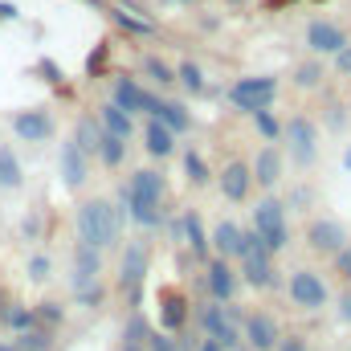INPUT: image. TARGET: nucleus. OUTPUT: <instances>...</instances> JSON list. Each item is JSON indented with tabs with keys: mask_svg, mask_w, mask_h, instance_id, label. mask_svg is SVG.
<instances>
[{
	"mask_svg": "<svg viewBox=\"0 0 351 351\" xmlns=\"http://www.w3.org/2000/svg\"><path fill=\"white\" fill-rule=\"evenodd\" d=\"M119 233H123V208H114L110 200H86L78 208V241L94 250H110Z\"/></svg>",
	"mask_w": 351,
	"mask_h": 351,
	"instance_id": "obj_1",
	"label": "nucleus"
},
{
	"mask_svg": "<svg viewBox=\"0 0 351 351\" xmlns=\"http://www.w3.org/2000/svg\"><path fill=\"white\" fill-rule=\"evenodd\" d=\"M147 265H152V254L143 241H131L123 250V262H119V290L127 294L131 306L143 302V282H147Z\"/></svg>",
	"mask_w": 351,
	"mask_h": 351,
	"instance_id": "obj_2",
	"label": "nucleus"
},
{
	"mask_svg": "<svg viewBox=\"0 0 351 351\" xmlns=\"http://www.w3.org/2000/svg\"><path fill=\"white\" fill-rule=\"evenodd\" d=\"M254 229H258V237L265 241V250H269V254L286 250V245H290V229H286V204H282V200H274V196L258 200V208H254Z\"/></svg>",
	"mask_w": 351,
	"mask_h": 351,
	"instance_id": "obj_3",
	"label": "nucleus"
},
{
	"mask_svg": "<svg viewBox=\"0 0 351 351\" xmlns=\"http://www.w3.org/2000/svg\"><path fill=\"white\" fill-rule=\"evenodd\" d=\"M282 131H286V139H290V160L302 164V168L315 164V156H319V127H315L306 114H294Z\"/></svg>",
	"mask_w": 351,
	"mask_h": 351,
	"instance_id": "obj_4",
	"label": "nucleus"
},
{
	"mask_svg": "<svg viewBox=\"0 0 351 351\" xmlns=\"http://www.w3.org/2000/svg\"><path fill=\"white\" fill-rule=\"evenodd\" d=\"M327 282L315 274V269H294L290 274V302L298 311H323L327 306Z\"/></svg>",
	"mask_w": 351,
	"mask_h": 351,
	"instance_id": "obj_5",
	"label": "nucleus"
},
{
	"mask_svg": "<svg viewBox=\"0 0 351 351\" xmlns=\"http://www.w3.org/2000/svg\"><path fill=\"white\" fill-rule=\"evenodd\" d=\"M274 94H278V82L274 78H241V82L229 86V102L254 114V110H269Z\"/></svg>",
	"mask_w": 351,
	"mask_h": 351,
	"instance_id": "obj_6",
	"label": "nucleus"
},
{
	"mask_svg": "<svg viewBox=\"0 0 351 351\" xmlns=\"http://www.w3.org/2000/svg\"><path fill=\"white\" fill-rule=\"evenodd\" d=\"M200 327H204V335H208V339H217L225 351H241V343H245V335L229 323V315H225V306H221V302L200 306Z\"/></svg>",
	"mask_w": 351,
	"mask_h": 351,
	"instance_id": "obj_7",
	"label": "nucleus"
},
{
	"mask_svg": "<svg viewBox=\"0 0 351 351\" xmlns=\"http://www.w3.org/2000/svg\"><path fill=\"white\" fill-rule=\"evenodd\" d=\"M306 245H311L315 254L335 258V254L348 245V229H343L339 221H331V217H319V221H311V229H306Z\"/></svg>",
	"mask_w": 351,
	"mask_h": 351,
	"instance_id": "obj_8",
	"label": "nucleus"
},
{
	"mask_svg": "<svg viewBox=\"0 0 351 351\" xmlns=\"http://www.w3.org/2000/svg\"><path fill=\"white\" fill-rule=\"evenodd\" d=\"M204 282H208L213 302H233V294H237V286H241V274L225 262V258H208V265H204Z\"/></svg>",
	"mask_w": 351,
	"mask_h": 351,
	"instance_id": "obj_9",
	"label": "nucleus"
},
{
	"mask_svg": "<svg viewBox=\"0 0 351 351\" xmlns=\"http://www.w3.org/2000/svg\"><path fill=\"white\" fill-rule=\"evenodd\" d=\"M98 274H102V250L78 241V245H74V294L98 286Z\"/></svg>",
	"mask_w": 351,
	"mask_h": 351,
	"instance_id": "obj_10",
	"label": "nucleus"
},
{
	"mask_svg": "<svg viewBox=\"0 0 351 351\" xmlns=\"http://www.w3.org/2000/svg\"><path fill=\"white\" fill-rule=\"evenodd\" d=\"M114 106H123L127 114H135V110H147V114H156L160 98H156V94H147V90L139 86L135 78H119V82H114Z\"/></svg>",
	"mask_w": 351,
	"mask_h": 351,
	"instance_id": "obj_11",
	"label": "nucleus"
},
{
	"mask_svg": "<svg viewBox=\"0 0 351 351\" xmlns=\"http://www.w3.org/2000/svg\"><path fill=\"white\" fill-rule=\"evenodd\" d=\"M241 335H245V343H250L254 351H274L278 339H282V335H278V323H274L265 311L245 315V331H241Z\"/></svg>",
	"mask_w": 351,
	"mask_h": 351,
	"instance_id": "obj_12",
	"label": "nucleus"
},
{
	"mask_svg": "<svg viewBox=\"0 0 351 351\" xmlns=\"http://www.w3.org/2000/svg\"><path fill=\"white\" fill-rule=\"evenodd\" d=\"M160 327L168 335H180L188 327V298L180 290H164L160 294Z\"/></svg>",
	"mask_w": 351,
	"mask_h": 351,
	"instance_id": "obj_13",
	"label": "nucleus"
},
{
	"mask_svg": "<svg viewBox=\"0 0 351 351\" xmlns=\"http://www.w3.org/2000/svg\"><path fill=\"white\" fill-rule=\"evenodd\" d=\"M12 131H16L25 143H45V139L53 135V119H49L45 110H21V114L12 119Z\"/></svg>",
	"mask_w": 351,
	"mask_h": 351,
	"instance_id": "obj_14",
	"label": "nucleus"
},
{
	"mask_svg": "<svg viewBox=\"0 0 351 351\" xmlns=\"http://www.w3.org/2000/svg\"><path fill=\"white\" fill-rule=\"evenodd\" d=\"M90 176V156L70 139V143H62V180H66V188H82Z\"/></svg>",
	"mask_w": 351,
	"mask_h": 351,
	"instance_id": "obj_15",
	"label": "nucleus"
},
{
	"mask_svg": "<svg viewBox=\"0 0 351 351\" xmlns=\"http://www.w3.org/2000/svg\"><path fill=\"white\" fill-rule=\"evenodd\" d=\"M306 45H311L315 53H339V49L348 45V37H343V29L331 25V21H311V29H306Z\"/></svg>",
	"mask_w": 351,
	"mask_h": 351,
	"instance_id": "obj_16",
	"label": "nucleus"
},
{
	"mask_svg": "<svg viewBox=\"0 0 351 351\" xmlns=\"http://www.w3.org/2000/svg\"><path fill=\"white\" fill-rule=\"evenodd\" d=\"M250 184H254L250 164H241V160H229V164H225V172H221V192H225V200H245V196H250Z\"/></svg>",
	"mask_w": 351,
	"mask_h": 351,
	"instance_id": "obj_17",
	"label": "nucleus"
},
{
	"mask_svg": "<svg viewBox=\"0 0 351 351\" xmlns=\"http://www.w3.org/2000/svg\"><path fill=\"white\" fill-rule=\"evenodd\" d=\"M237 274H241V282L254 286V290H269V286H278V269H274L269 258H245Z\"/></svg>",
	"mask_w": 351,
	"mask_h": 351,
	"instance_id": "obj_18",
	"label": "nucleus"
},
{
	"mask_svg": "<svg viewBox=\"0 0 351 351\" xmlns=\"http://www.w3.org/2000/svg\"><path fill=\"white\" fill-rule=\"evenodd\" d=\"M254 180L262 184V188H274L278 180H282V152L274 147V143H265L262 152H258V160H254Z\"/></svg>",
	"mask_w": 351,
	"mask_h": 351,
	"instance_id": "obj_19",
	"label": "nucleus"
},
{
	"mask_svg": "<svg viewBox=\"0 0 351 351\" xmlns=\"http://www.w3.org/2000/svg\"><path fill=\"white\" fill-rule=\"evenodd\" d=\"M123 208H127V217H131L135 225H143V229H156V225L164 221V208H160V204L139 200V196H135V192H127V188H123Z\"/></svg>",
	"mask_w": 351,
	"mask_h": 351,
	"instance_id": "obj_20",
	"label": "nucleus"
},
{
	"mask_svg": "<svg viewBox=\"0 0 351 351\" xmlns=\"http://www.w3.org/2000/svg\"><path fill=\"white\" fill-rule=\"evenodd\" d=\"M208 245L217 250V258H225V262H233V258H237V250H241V229H237L233 221H221V225L213 229V237H208Z\"/></svg>",
	"mask_w": 351,
	"mask_h": 351,
	"instance_id": "obj_21",
	"label": "nucleus"
},
{
	"mask_svg": "<svg viewBox=\"0 0 351 351\" xmlns=\"http://www.w3.org/2000/svg\"><path fill=\"white\" fill-rule=\"evenodd\" d=\"M180 225H184V245L192 250V258H208V233H204V221L196 217V213H184L180 217Z\"/></svg>",
	"mask_w": 351,
	"mask_h": 351,
	"instance_id": "obj_22",
	"label": "nucleus"
},
{
	"mask_svg": "<svg viewBox=\"0 0 351 351\" xmlns=\"http://www.w3.org/2000/svg\"><path fill=\"white\" fill-rule=\"evenodd\" d=\"M127 192H135L139 200H152V204H160V200H164V176H160V172H152V168H143V172H135V176H131Z\"/></svg>",
	"mask_w": 351,
	"mask_h": 351,
	"instance_id": "obj_23",
	"label": "nucleus"
},
{
	"mask_svg": "<svg viewBox=\"0 0 351 351\" xmlns=\"http://www.w3.org/2000/svg\"><path fill=\"white\" fill-rule=\"evenodd\" d=\"M143 139H147L143 147H147L152 156H160V160H164V156H172V152H176V135L168 131V127H164V123H160V119H152V123H147Z\"/></svg>",
	"mask_w": 351,
	"mask_h": 351,
	"instance_id": "obj_24",
	"label": "nucleus"
},
{
	"mask_svg": "<svg viewBox=\"0 0 351 351\" xmlns=\"http://www.w3.org/2000/svg\"><path fill=\"white\" fill-rule=\"evenodd\" d=\"M98 123H102V131H110V135H119V139H131V131H135L131 114H127L123 106H114V102H106V106H102Z\"/></svg>",
	"mask_w": 351,
	"mask_h": 351,
	"instance_id": "obj_25",
	"label": "nucleus"
},
{
	"mask_svg": "<svg viewBox=\"0 0 351 351\" xmlns=\"http://www.w3.org/2000/svg\"><path fill=\"white\" fill-rule=\"evenodd\" d=\"M152 119H160V123H164V127H168L172 135H180V131H188V127H192V114H188V110H184L180 102H160Z\"/></svg>",
	"mask_w": 351,
	"mask_h": 351,
	"instance_id": "obj_26",
	"label": "nucleus"
},
{
	"mask_svg": "<svg viewBox=\"0 0 351 351\" xmlns=\"http://www.w3.org/2000/svg\"><path fill=\"white\" fill-rule=\"evenodd\" d=\"M123 156H127V139H119V135L102 131V139H98V160H102L106 168H119V164H123Z\"/></svg>",
	"mask_w": 351,
	"mask_h": 351,
	"instance_id": "obj_27",
	"label": "nucleus"
},
{
	"mask_svg": "<svg viewBox=\"0 0 351 351\" xmlns=\"http://www.w3.org/2000/svg\"><path fill=\"white\" fill-rule=\"evenodd\" d=\"M98 139H102V123H98V119H78L74 143H78L86 156H98Z\"/></svg>",
	"mask_w": 351,
	"mask_h": 351,
	"instance_id": "obj_28",
	"label": "nucleus"
},
{
	"mask_svg": "<svg viewBox=\"0 0 351 351\" xmlns=\"http://www.w3.org/2000/svg\"><path fill=\"white\" fill-rule=\"evenodd\" d=\"M16 348L21 351H53V331H45V327H29V331L16 335Z\"/></svg>",
	"mask_w": 351,
	"mask_h": 351,
	"instance_id": "obj_29",
	"label": "nucleus"
},
{
	"mask_svg": "<svg viewBox=\"0 0 351 351\" xmlns=\"http://www.w3.org/2000/svg\"><path fill=\"white\" fill-rule=\"evenodd\" d=\"M21 160L12 156V147H0V188H21Z\"/></svg>",
	"mask_w": 351,
	"mask_h": 351,
	"instance_id": "obj_30",
	"label": "nucleus"
},
{
	"mask_svg": "<svg viewBox=\"0 0 351 351\" xmlns=\"http://www.w3.org/2000/svg\"><path fill=\"white\" fill-rule=\"evenodd\" d=\"M0 323H4L8 331H29V327H37V319H33L29 306H0Z\"/></svg>",
	"mask_w": 351,
	"mask_h": 351,
	"instance_id": "obj_31",
	"label": "nucleus"
},
{
	"mask_svg": "<svg viewBox=\"0 0 351 351\" xmlns=\"http://www.w3.org/2000/svg\"><path fill=\"white\" fill-rule=\"evenodd\" d=\"M147 339H152V323L135 311V315L127 319V327H123V343H139V348H147Z\"/></svg>",
	"mask_w": 351,
	"mask_h": 351,
	"instance_id": "obj_32",
	"label": "nucleus"
},
{
	"mask_svg": "<svg viewBox=\"0 0 351 351\" xmlns=\"http://www.w3.org/2000/svg\"><path fill=\"white\" fill-rule=\"evenodd\" d=\"M245 258H274V254L265 250V241L258 237V229H241V250H237V262H245Z\"/></svg>",
	"mask_w": 351,
	"mask_h": 351,
	"instance_id": "obj_33",
	"label": "nucleus"
},
{
	"mask_svg": "<svg viewBox=\"0 0 351 351\" xmlns=\"http://www.w3.org/2000/svg\"><path fill=\"white\" fill-rule=\"evenodd\" d=\"M110 16H114L127 33H139V37H152V33H156V25L143 21V16H131V8H110Z\"/></svg>",
	"mask_w": 351,
	"mask_h": 351,
	"instance_id": "obj_34",
	"label": "nucleus"
},
{
	"mask_svg": "<svg viewBox=\"0 0 351 351\" xmlns=\"http://www.w3.org/2000/svg\"><path fill=\"white\" fill-rule=\"evenodd\" d=\"M176 78H180V82H184V90H188V94H204V70H200V66H196V62H184V66H180V70H176Z\"/></svg>",
	"mask_w": 351,
	"mask_h": 351,
	"instance_id": "obj_35",
	"label": "nucleus"
},
{
	"mask_svg": "<svg viewBox=\"0 0 351 351\" xmlns=\"http://www.w3.org/2000/svg\"><path fill=\"white\" fill-rule=\"evenodd\" d=\"M184 176H188L192 188H204V184H208V164H204L196 152H184Z\"/></svg>",
	"mask_w": 351,
	"mask_h": 351,
	"instance_id": "obj_36",
	"label": "nucleus"
},
{
	"mask_svg": "<svg viewBox=\"0 0 351 351\" xmlns=\"http://www.w3.org/2000/svg\"><path fill=\"white\" fill-rule=\"evenodd\" d=\"M143 74H147L152 82H160V86H172L176 82V70L172 66H164L160 58H143Z\"/></svg>",
	"mask_w": 351,
	"mask_h": 351,
	"instance_id": "obj_37",
	"label": "nucleus"
},
{
	"mask_svg": "<svg viewBox=\"0 0 351 351\" xmlns=\"http://www.w3.org/2000/svg\"><path fill=\"white\" fill-rule=\"evenodd\" d=\"M33 319L45 327V331H53V327H62V319H66V311L58 306V302H41L37 311H33Z\"/></svg>",
	"mask_w": 351,
	"mask_h": 351,
	"instance_id": "obj_38",
	"label": "nucleus"
},
{
	"mask_svg": "<svg viewBox=\"0 0 351 351\" xmlns=\"http://www.w3.org/2000/svg\"><path fill=\"white\" fill-rule=\"evenodd\" d=\"M294 82H298L302 90H315L319 82H323V66H319V62H306V66H298V70H294Z\"/></svg>",
	"mask_w": 351,
	"mask_h": 351,
	"instance_id": "obj_39",
	"label": "nucleus"
},
{
	"mask_svg": "<svg viewBox=\"0 0 351 351\" xmlns=\"http://www.w3.org/2000/svg\"><path fill=\"white\" fill-rule=\"evenodd\" d=\"M147 351H180V343H176V335H168V331H152Z\"/></svg>",
	"mask_w": 351,
	"mask_h": 351,
	"instance_id": "obj_40",
	"label": "nucleus"
},
{
	"mask_svg": "<svg viewBox=\"0 0 351 351\" xmlns=\"http://www.w3.org/2000/svg\"><path fill=\"white\" fill-rule=\"evenodd\" d=\"M254 123H258V131H262L265 139H274V135L282 131V127H278V119H274L269 110H254Z\"/></svg>",
	"mask_w": 351,
	"mask_h": 351,
	"instance_id": "obj_41",
	"label": "nucleus"
},
{
	"mask_svg": "<svg viewBox=\"0 0 351 351\" xmlns=\"http://www.w3.org/2000/svg\"><path fill=\"white\" fill-rule=\"evenodd\" d=\"M49 269H53V265H49V258H45V254L29 258V278H33V282H45V278H49Z\"/></svg>",
	"mask_w": 351,
	"mask_h": 351,
	"instance_id": "obj_42",
	"label": "nucleus"
},
{
	"mask_svg": "<svg viewBox=\"0 0 351 351\" xmlns=\"http://www.w3.org/2000/svg\"><path fill=\"white\" fill-rule=\"evenodd\" d=\"M335 274H339V278L351 286V241L339 250V254H335Z\"/></svg>",
	"mask_w": 351,
	"mask_h": 351,
	"instance_id": "obj_43",
	"label": "nucleus"
},
{
	"mask_svg": "<svg viewBox=\"0 0 351 351\" xmlns=\"http://www.w3.org/2000/svg\"><path fill=\"white\" fill-rule=\"evenodd\" d=\"M102 294H106V290H102V286H90V290H78V294H74V298H78V302H82V306H90V311H94V306H102Z\"/></svg>",
	"mask_w": 351,
	"mask_h": 351,
	"instance_id": "obj_44",
	"label": "nucleus"
},
{
	"mask_svg": "<svg viewBox=\"0 0 351 351\" xmlns=\"http://www.w3.org/2000/svg\"><path fill=\"white\" fill-rule=\"evenodd\" d=\"M274 351H311L306 348V339H302V335H290V339H278V348Z\"/></svg>",
	"mask_w": 351,
	"mask_h": 351,
	"instance_id": "obj_45",
	"label": "nucleus"
},
{
	"mask_svg": "<svg viewBox=\"0 0 351 351\" xmlns=\"http://www.w3.org/2000/svg\"><path fill=\"white\" fill-rule=\"evenodd\" d=\"M327 123H331V127L339 131V127L348 123V114H343V106H327Z\"/></svg>",
	"mask_w": 351,
	"mask_h": 351,
	"instance_id": "obj_46",
	"label": "nucleus"
},
{
	"mask_svg": "<svg viewBox=\"0 0 351 351\" xmlns=\"http://www.w3.org/2000/svg\"><path fill=\"white\" fill-rule=\"evenodd\" d=\"M335 66H339V74H351V45H343V49L335 53Z\"/></svg>",
	"mask_w": 351,
	"mask_h": 351,
	"instance_id": "obj_47",
	"label": "nucleus"
},
{
	"mask_svg": "<svg viewBox=\"0 0 351 351\" xmlns=\"http://www.w3.org/2000/svg\"><path fill=\"white\" fill-rule=\"evenodd\" d=\"M41 74H45V82H62V74H58L53 62H41Z\"/></svg>",
	"mask_w": 351,
	"mask_h": 351,
	"instance_id": "obj_48",
	"label": "nucleus"
},
{
	"mask_svg": "<svg viewBox=\"0 0 351 351\" xmlns=\"http://www.w3.org/2000/svg\"><path fill=\"white\" fill-rule=\"evenodd\" d=\"M290 204H294V208H306V204H311V192H306V188H298V192L290 196Z\"/></svg>",
	"mask_w": 351,
	"mask_h": 351,
	"instance_id": "obj_49",
	"label": "nucleus"
},
{
	"mask_svg": "<svg viewBox=\"0 0 351 351\" xmlns=\"http://www.w3.org/2000/svg\"><path fill=\"white\" fill-rule=\"evenodd\" d=\"M0 21H16V4H8V0H0Z\"/></svg>",
	"mask_w": 351,
	"mask_h": 351,
	"instance_id": "obj_50",
	"label": "nucleus"
},
{
	"mask_svg": "<svg viewBox=\"0 0 351 351\" xmlns=\"http://www.w3.org/2000/svg\"><path fill=\"white\" fill-rule=\"evenodd\" d=\"M196 351H225V348H221L217 339H200V348H196Z\"/></svg>",
	"mask_w": 351,
	"mask_h": 351,
	"instance_id": "obj_51",
	"label": "nucleus"
},
{
	"mask_svg": "<svg viewBox=\"0 0 351 351\" xmlns=\"http://www.w3.org/2000/svg\"><path fill=\"white\" fill-rule=\"evenodd\" d=\"M123 351H147V348H139V343H123Z\"/></svg>",
	"mask_w": 351,
	"mask_h": 351,
	"instance_id": "obj_52",
	"label": "nucleus"
},
{
	"mask_svg": "<svg viewBox=\"0 0 351 351\" xmlns=\"http://www.w3.org/2000/svg\"><path fill=\"white\" fill-rule=\"evenodd\" d=\"M0 351H21L16 343H0Z\"/></svg>",
	"mask_w": 351,
	"mask_h": 351,
	"instance_id": "obj_53",
	"label": "nucleus"
},
{
	"mask_svg": "<svg viewBox=\"0 0 351 351\" xmlns=\"http://www.w3.org/2000/svg\"><path fill=\"white\" fill-rule=\"evenodd\" d=\"M343 168H348V172H351V147H348V156H343Z\"/></svg>",
	"mask_w": 351,
	"mask_h": 351,
	"instance_id": "obj_54",
	"label": "nucleus"
},
{
	"mask_svg": "<svg viewBox=\"0 0 351 351\" xmlns=\"http://www.w3.org/2000/svg\"><path fill=\"white\" fill-rule=\"evenodd\" d=\"M229 4H241V0H229Z\"/></svg>",
	"mask_w": 351,
	"mask_h": 351,
	"instance_id": "obj_55",
	"label": "nucleus"
},
{
	"mask_svg": "<svg viewBox=\"0 0 351 351\" xmlns=\"http://www.w3.org/2000/svg\"><path fill=\"white\" fill-rule=\"evenodd\" d=\"M0 306H4V302H0Z\"/></svg>",
	"mask_w": 351,
	"mask_h": 351,
	"instance_id": "obj_56",
	"label": "nucleus"
}]
</instances>
